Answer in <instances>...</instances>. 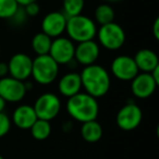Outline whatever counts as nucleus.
<instances>
[{"instance_id":"nucleus-1","label":"nucleus","mask_w":159,"mask_h":159,"mask_svg":"<svg viewBox=\"0 0 159 159\" xmlns=\"http://www.w3.org/2000/svg\"><path fill=\"white\" fill-rule=\"evenodd\" d=\"M82 89L85 93L97 98L105 96L110 89V76L104 66L99 64H91L84 66L82 72L80 73Z\"/></svg>"},{"instance_id":"nucleus-25","label":"nucleus","mask_w":159,"mask_h":159,"mask_svg":"<svg viewBox=\"0 0 159 159\" xmlns=\"http://www.w3.org/2000/svg\"><path fill=\"white\" fill-rule=\"evenodd\" d=\"M23 8H24V12L27 16H36L39 13V5L37 3V1L29 3Z\"/></svg>"},{"instance_id":"nucleus-18","label":"nucleus","mask_w":159,"mask_h":159,"mask_svg":"<svg viewBox=\"0 0 159 159\" xmlns=\"http://www.w3.org/2000/svg\"><path fill=\"white\" fill-rule=\"evenodd\" d=\"M81 135L87 143H97L102 136V128L96 120L84 122L81 128Z\"/></svg>"},{"instance_id":"nucleus-3","label":"nucleus","mask_w":159,"mask_h":159,"mask_svg":"<svg viewBox=\"0 0 159 159\" xmlns=\"http://www.w3.org/2000/svg\"><path fill=\"white\" fill-rule=\"evenodd\" d=\"M66 32L72 42L83 43L93 40L97 34V26L94 20L89 16L79 14L66 19Z\"/></svg>"},{"instance_id":"nucleus-2","label":"nucleus","mask_w":159,"mask_h":159,"mask_svg":"<svg viewBox=\"0 0 159 159\" xmlns=\"http://www.w3.org/2000/svg\"><path fill=\"white\" fill-rule=\"evenodd\" d=\"M66 111L71 118L81 123H84L97 119L99 113V105L95 97L89 95L85 92H80L68 99Z\"/></svg>"},{"instance_id":"nucleus-21","label":"nucleus","mask_w":159,"mask_h":159,"mask_svg":"<svg viewBox=\"0 0 159 159\" xmlns=\"http://www.w3.org/2000/svg\"><path fill=\"white\" fill-rule=\"evenodd\" d=\"M95 21L99 25H105L108 23L113 22L115 20V11H113L112 7L108 3H102L99 5L95 10Z\"/></svg>"},{"instance_id":"nucleus-23","label":"nucleus","mask_w":159,"mask_h":159,"mask_svg":"<svg viewBox=\"0 0 159 159\" xmlns=\"http://www.w3.org/2000/svg\"><path fill=\"white\" fill-rule=\"evenodd\" d=\"M19 7L16 0H0V19H12Z\"/></svg>"},{"instance_id":"nucleus-6","label":"nucleus","mask_w":159,"mask_h":159,"mask_svg":"<svg viewBox=\"0 0 159 159\" xmlns=\"http://www.w3.org/2000/svg\"><path fill=\"white\" fill-rule=\"evenodd\" d=\"M33 108L37 119L51 121L59 115L61 110V102L56 94L44 93L36 99Z\"/></svg>"},{"instance_id":"nucleus-30","label":"nucleus","mask_w":159,"mask_h":159,"mask_svg":"<svg viewBox=\"0 0 159 159\" xmlns=\"http://www.w3.org/2000/svg\"><path fill=\"white\" fill-rule=\"evenodd\" d=\"M107 2H115V1H119V0H105Z\"/></svg>"},{"instance_id":"nucleus-4","label":"nucleus","mask_w":159,"mask_h":159,"mask_svg":"<svg viewBox=\"0 0 159 159\" xmlns=\"http://www.w3.org/2000/svg\"><path fill=\"white\" fill-rule=\"evenodd\" d=\"M59 64L49 55L37 56L33 60L31 76L40 85H49L57 79Z\"/></svg>"},{"instance_id":"nucleus-13","label":"nucleus","mask_w":159,"mask_h":159,"mask_svg":"<svg viewBox=\"0 0 159 159\" xmlns=\"http://www.w3.org/2000/svg\"><path fill=\"white\" fill-rule=\"evenodd\" d=\"M66 19L62 12H49L42 21V32L50 38L60 37L66 32Z\"/></svg>"},{"instance_id":"nucleus-29","label":"nucleus","mask_w":159,"mask_h":159,"mask_svg":"<svg viewBox=\"0 0 159 159\" xmlns=\"http://www.w3.org/2000/svg\"><path fill=\"white\" fill-rule=\"evenodd\" d=\"M6 104H7V102L0 97V112H3V110H5V108H6Z\"/></svg>"},{"instance_id":"nucleus-8","label":"nucleus","mask_w":159,"mask_h":159,"mask_svg":"<svg viewBox=\"0 0 159 159\" xmlns=\"http://www.w3.org/2000/svg\"><path fill=\"white\" fill-rule=\"evenodd\" d=\"M74 43L68 37H57L51 42L50 50L48 55L58 64H69L74 59Z\"/></svg>"},{"instance_id":"nucleus-27","label":"nucleus","mask_w":159,"mask_h":159,"mask_svg":"<svg viewBox=\"0 0 159 159\" xmlns=\"http://www.w3.org/2000/svg\"><path fill=\"white\" fill-rule=\"evenodd\" d=\"M152 34L156 39H159V18H157L152 25Z\"/></svg>"},{"instance_id":"nucleus-19","label":"nucleus","mask_w":159,"mask_h":159,"mask_svg":"<svg viewBox=\"0 0 159 159\" xmlns=\"http://www.w3.org/2000/svg\"><path fill=\"white\" fill-rule=\"evenodd\" d=\"M51 42H52V38L40 32V33L34 35L33 39H32V48L37 56L48 55L49 50H50Z\"/></svg>"},{"instance_id":"nucleus-20","label":"nucleus","mask_w":159,"mask_h":159,"mask_svg":"<svg viewBox=\"0 0 159 159\" xmlns=\"http://www.w3.org/2000/svg\"><path fill=\"white\" fill-rule=\"evenodd\" d=\"M31 133L32 136L37 141H44V139H48L49 135L51 133V124L50 121H46V120L37 119L34 124L31 126Z\"/></svg>"},{"instance_id":"nucleus-14","label":"nucleus","mask_w":159,"mask_h":159,"mask_svg":"<svg viewBox=\"0 0 159 159\" xmlns=\"http://www.w3.org/2000/svg\"><path fill=\"white\" fill-rule=\"evenodd\" d=\"M99 46L95 40H87V42L79 43L75 46L74 50V59L80 64L86 66L96 63L98 57H99Z\"/></svg>"},{"instance_id":"nucleus-11","label":"nucleus","mask_w":159,"mask_h":159,"mask_svg":"<svg viewBox=\"0 0 159 159\" xmlns=\"http://www.w3.org/2000/svg\"><path fill=\"white\" fill-rule=\"evenodd\" d=\"M32 64L33 59L29 55L23 52L16 53L8 62L10 76L25 82L32 74Z\"/></svg>"},{"instance_id":"nucleus-9","label":"nucleus","mask_w":159,"mask_h":159,"mask_svg":"<svg viewBox=\"0 0 159 159\" xmlns=\"http://www.w3.org/2000/svg\"><path fill=\"white\" fill-rule=\"evenodd\" d=\"M142 119H143L142 109L137 105L131 102V104L124 105L120 109L116 118V121L121 130L132 131L141 124Z\"/></svg>"},{"instance_id":"nucleus-5","label":"nucleus","mask_w":159,"mask_h":159,"mask_svg":"<svg viewBox=\"0 0 159 159\" xmlns=\"http://www.w3.org/2000/svg\"><path fill=\"white\" fill-rule=\"evenodd\" d=\"M98 42L104 48L108 50H118L125 43V32L118 23L111 22L100 25L97 31Z\"/></svg>"},{"instance_id":"nucleus-31","label":"nucleus","mask_w":159,"mask_h":159,"mask_svg":"<svg viewBox=\"0 0 159 159\" xmlns=\"http://www.w3.org/2000/svg\"><path fill=\"white\" fill-rule=\"evenodd\" d=\"M0 159H5V158H3V157L1 156V155H0Z\"/></svg>"},{"instance_id":"nucleus-28","label":"nucleus","mask_w":159,"mask_h":159,"mask_svg":"<svg viewBox=\"0 0 159 159\" xmlns=\"http://www.w3.org/2000/svg\"><path fill=\"white\" fill-rule=\"evenodd\" d=\"M16 1L19 6L24 7V6L29 5V3H31V2H34V1H37V0H16Z\"/></svg>"},{"instance_id":"nucleus-24","label":"nucleus","mask_w":159,"mask_h":159,"mask_svg":"<svg viewBox=\"0 0 159 159\" xmlns=\"http://www.w3.org/2000/svg\"><path fill=\"white\" fill-rule=\"evenodd\" d=\"M11 128V120L5 112H0V139L8 134Z\"/></svg>"},{"instance_id":"nucleus-12","label":"nucleus","mask_w":159,"mask_h":159,"mask_svg":"<svg viewBox=\"0 0 159 159\" xmlns=\"http://www.w3.org/2000/svg\"><path fill=\"white\" fill-rule=\"evenodd\" d=\"M131 91L135 97L139 99H146L155 93L158 83L152 79L150 73H139L131 81Z\"/></svg>"},{"instance_id":"nucleus-17","label":"nucleus","mask_w":159,"mask_h":159,"mask_svg":"<svg viewBox=\"0 0 159 159\" xmlns=\"http://www.w3.org/2000/svg\"><path fill=\"white\" fill-rule=\"evenodd\" d=\"M134 61L139 71L145 73H150L154 69L159 66L158 56L155 51L150 49H141L134 56Z\"/></svg>"},{"instance_id":"nucleus-7","label":"nucleus","mask_w":159,"mask_h":159,"mask_svg":"<svg viewBox=\"0 0 159 159\" xmlns=\"http://www.w3.org/2000/svg\"><path fill=\"white\" fill-rule=\"evenodd\" d=\"M26 84L23 81L5 76L0 79V97L6 102H19L26 94Z\"/></svg>"},{"instance_id":"nucleus-22","label":"nucleus","mask_w":159,"mask_h":159,"mask_svg":"<svg viewBox=\"0 0 159 159\" xmlns=\"http://www.w3.org/2000/svg\"><path fill=\"white\" fill-rule=\"evenodd\" d=\"M84 0H63V12L66 18L82 14L84 9Z\"/></svg>"},{"instance_id":"nucleus-15","label":"nucleus","mask_w":159,"mask_h":159,"mask_svg":"<svg viewBox=\"0 0 159 159\" xmlns=\"http://www.w3.org/2000/svg\"><path fill=\"white\" fill-rule=\"evenodd\" d=\"M82 89V82L80 73L76 72H69L64 74L58 83V89L60 94L64 97H72L81 92Z\"/></svg>"},{"instance_id":"nucleus-16","label":"nucleus","mask_w":159,"mask_h":159,"mask_svg":"<svg viewBox=\"0 0 159 159\" xmlns=\"http://www.w3.org/2000/svg\"><path fill=\"white\" fill-rule=\"evenodd\" d=\"M37 120L33 106L29 105H21L16 107L12 115V122L16 126L22 130H29Z\"/></svg>"},{"instance_id":"nucleus-26","label":"nucleus","mask_w":159,"mask_h":159,"mask_svg":"<svg viewBox=\"0 0 159 159\" xmlns=\"http://www.w3.org/2000/svg\"><path fill=\"white\" fill-rule=\"evenodd\" d=\"M8 73H9L8 63H5V62H0V79H1V77L7 76Z\"/></svg>"},{"instance_id":"nucleus-32","label":"nucleus","mask_w":159,"mask_h":159,"mask_svg":"<svg viewBox=\"0 0 159 159\" xmlns=\"http://www.w3.org/2000/svg\"><path fill=\"white\" fill-rule=\"evenodd\" d=\"M0 53H1V48H0Z\"/></svg>"},{"instance_id":"nucleus-10","label":"nucleus","mask_w":159,"mask_h":159,"mask_svg":"<svg viewBox=\"0 0 159 159\" xmlns=\"http://www.w3.org/2000/svg\"><path fill=\"white\" fill-rule=\"evenodd\" d=\"M111 73L120 81H132L139 73L134 59L130 56H119L111 62Z\"/></svg>"}]
</instances>
